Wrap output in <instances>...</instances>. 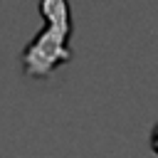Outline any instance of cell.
<instances>
[{"instance_id":"obj_1","label":"cell","mask_w":158,"mask_h":158,"mask_svg":"<svg viewBox=\"0 0 158 158\" xmlns=\"http://www.w3.org/2000/svg\"><path fill=\"white\" fill-rule=\"evenodd\" d=\"M40 15L44 17V27L25 44L20 62L22 72L32 79H44L49 77L57 67L67 64L74 52H72V7L69 0H40Z\"/></svg>"},{"instance_id":"obj_2","label":"cell","mask_w":158,"mask_h":158,"mask_svg":"<svg viewBox=\"0 0 158 158\" xmlns=\"http://www.w3.org/2000/svg\"><path fill=\"white\" fill-rule=\"evenodd\" d=\"M148 146H151V151L158 156V121L153 123V128H151V133H148Z\"/></svg>"}]
</instances>
